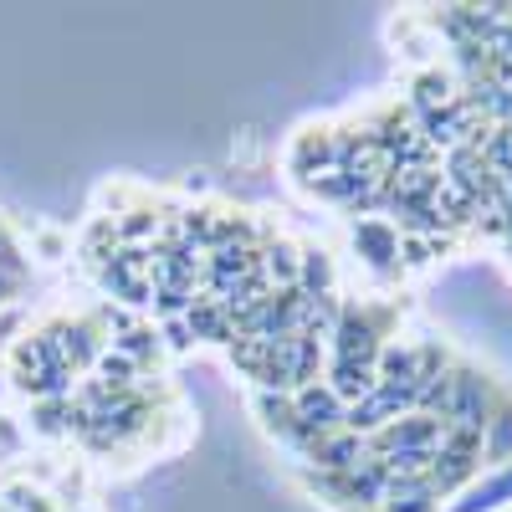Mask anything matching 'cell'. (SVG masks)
Wrapping results in <instances>:
<instances>
[{
  "mask_svg": "<svg viewBox=\"0 0 512 512\" xmlns=\"http://www.w3.org/2000/svg\"><path fill=\"white\" fill-rule=\"evenodd\" d=\"M497 415V395L492 384L477 379L472 369H451V395H446V415L441 425H461V431H487V420Z\"/></svg>",
  "mask_w": 512,
  "mask_h": 512,
  "instance_id": "cell-1",
  "label": "cell"
},
{
  "mask_svg": "<svg viewBox=\"0 0 512 512\" xmlns=\"http://www.w3.org/2000/svg\"><path fill=\"white\" fill-rule=\"evenodd\" d=\"M436 446H441V420L415 415V410L369 436V456H384V461L390 456H436Z\"/></svg>",
  "mask_w": 512,
  "mask_h": 512,
  "instance_id": "cell-2",
  "label": "cell"
},
{
  "mask_svg": "<svg viewBox=\"0 0 512 512\" xmlns=\"http://www.w3.org/2000/svg\"><path fill=\"white\" fill-rule=\"evenodd\" d=\"M292 415H297V436H303V451H308L318 436L344 431V400H338L328 384H303V390L292 395Z\"/></svg>",
  "mask_w": 512,
  "mask_h": 512,
  "instance_id": "cell-3",
  "label": "cell"
},
{
  "mask_svg": "<svg viewBox=\"0 0 512 512\" xmlns=\"http://www.w3.org/2000/svg\"><path fill=\"white\" fill-rule=\"evenodd\" d=\"M308 456L323 466V472L344 477V472H354L359 461H369V441H359V436H349V431H333V436H318V441L308 446Z\"/></svg>",
  "mask_w": 512,
  "mask_h": 512,
  "instance_id": "cell-4",
  "label": "cell"
},
{
  "mask_svg": "<svg viewBox=\"0 0 512 512\" xmlns=\"http://www.w3.org/2000/svg\"><path fill=\"white\" fill-rule=\"evenodd\" d=\"M333 159H338V149H333L328 134H303V139H297V149H292V175L313 190L323 175H333Z\"/></svg>",
  "mask_w": 512,
  "mask_h": 512,
  "instance_id": "cell-5",
  "label": "cell"
},
{
  "mask_svg": "<svg viewBox=\"0 0 512 512\" xmlns=\"http://www.w3.org/2000/svg\"><path fill=\"white\" fill-rule=\"evenodd\" d=\"M359 256H369L374 267H400V231L390 221H359L354 226Z\"/></svg>",
  "mask_w": 512,
  "mask_h": 512,
  "instance_id": "cell-6",
  "label": "cell"
},
{
  "mask_svg": "<svg viewBox=\"0 0 512 512\" xmlns=\"http://www.w3.org/2000/svg\"><path fill=\"white\" fill-rule=\"evenodd\" d=\"M502 502H512V461H507V466H497V477L466 487V492H461V502H456L451 512H497Z\"/></svg>",
  "mask_w": 512,
  "mask_h": 512,
  "instance_id": "cell-7",
  "label": "cell"
},
{
  "mask_svg": "<svg viewBox=\"0 0 512 512\" xmlns=\"http://www.w3.org/2000/svg\"><path fill=\"white\" fill-rule=\"evenodd\" d=\"M512 461V410L497 405V415L482 431V466H507Z\"/></svg>",
  "mask_w": 512,
  "mask_h": 512,
  "instance_id": "cell-8",
  "label": "cell"
},
{
  "mask_svg": "<svg viewBox=\"0 0 512 512\" xmlns=\"http://www.w3.org/2000/svg\"><path fill=\"white\" fill-rule=\"evenodd\" d=\"M0 277H6V282H16V277H21V251H16L6 236H0Z\"/></svg>",
  "mask_w": 512,
  "mask_h": 512,
  "instance_id": "cell-9",
  "label": "cell"
},
{
  "mask_svg": "<svg viewBox=\"0 0 512 512\" xmlns=\"http://www.w3.org/2000/svg\"><path fill=\"white\" fill-rule=\"evenodd\" d=\"M11 287H16V282H6V277H0V297H6V292H11Z\"/></svg>",
  "mask_w": 512,
  "mask_h": 512,
  "instance_id": "cell-10",
  "label": "cell"
},
{
  "mask_svg": "<svg viewBox=\"0 0 512 512\" xmlns=\"http://www.w3.org/2000/svg\"><path fill=\"white\" fill-rule=\"evenodd\" d=\"M507 251H512V236H507Z\"/></svg>",
  "mask_w": 512,
  "mask_h": 512,
  "instance_id": "cell-11",
  "label": "cell"
}]
</instances>
